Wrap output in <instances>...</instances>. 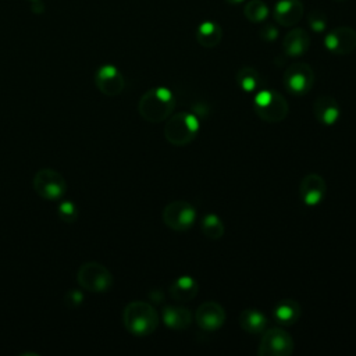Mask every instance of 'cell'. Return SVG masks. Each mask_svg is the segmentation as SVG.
<instances>
[{
  "label": "cell",
  "instance_id": "obj_1",
  "mask_svg": "<svg viewBox=\"0 0 356 356\" xmlns=\"http://www.w3.org/2000/svg\"><path fill=\"white\" fill-rule=\"evenodd\" d=\"M175 107V96L165 86H154L146 90L139 102L138 111L140 117L152 124L167 120Z\"/></svg>",
  "mask_w": 356,
  "mask_h": 356
},
{
  "label": "cell",
  "instance_id": "obj_2",
  "mask_svg": "<svg viewBox=\"0 0 356 356\" xmlns=\"http://www.w3.org/2000/svg\"><path fill=\"white\" fill-rule=\"evenodd\" d=\"M122 323L129 334L135 337H147L159 327L160 316L149 302L132 300L124 307Z\"/></svg>",
  "mask_w": 356,
  "mask_h": 356
},
{
  "label": "cell",
  "instance_id": "obj_3",
  "mask_svg": "<svg viewBox=\"0 0 356 356\" xmlns=\"http://www.w3.org/2000/svg\"><path fill=\"white\" fill-rule=\"evenodd\" d=\"M200 121L197 114L191 111H178L167 118L164 136L172 146H186L197 135Z\"/></svg>",
  "mask_w": 356,
  "mask_h": 356
},
{
  "label": "cell",
  "instance_id": "obj_4",
  "mask_svg": "<svg viewBox=\"0 0 356 356\" xmlns=\"http://www.w3.org/2000/svg\"><path fill=\"white\" fill-rule=\"evenodd\" d=\"M253 110L264 122L277 124L286 118L289 106L280 92L274 89H263L253 97Z\"/></svg>",
  "mask_w": 356,
  "mask_h": 356
},
{
  "label": "cell",
  "instance_id": "obj_5",
  "mask_svg": "<svg viewBox=\"0 0 356 356\" xmlns=\"http://www.w3.org/2000/svg\"><path fill=\"white\" fill-rule=\"evenodd\" d=\"M76 281L81 288L100 293L113 286V275L103 264L97 261L83 263L76 271Z\"/></svg>",
  "mask_w": 356,
  "mask_h": 356
},
{
  "label": "cell",
  "instance_id": "obj_6",
  "mask_svg": "<svg viewBox=\"0 0 356 356\" xmlns=\"http://www.w3.org/2000/svg\"><path fill=\"white\" fill-rule=\"evenodd\" d=\"M257 348L259 356H289L295 349L293 338L281 327H273L261 332Z\"/></svg>",
  "mask_w": 356,
  "mask_h": 356
},
{
  "label": "cell",
  "instance_id": "obj_7",
  "mask_svg": "<svg viewBox=\"0 0 356 356\" xmlns=\"http://www.w3.org/2000/svg\"><path fill=\"white\" fill-rule=\"evenodd\" d=\"M33 191L44 200H58L64 196L67 182L64 177L53 168H40L32 178Z\"/></svg>",
  "mask_w": 356,
  "mask_h": 356
},
{
  "label": "cell",
  "instance_id": "obj_8",
  "mask_svg": "<svg viewBox=\"0 0 356 356\" xmlns=\"http://www.w3.org/2000/svg\"><path fill=\"white\" fill-rule=\"evenodd\" d=\"M316 75L307 63L291 64L282 75V83L288 93L293 96H303L309 93L314 85Z\"/></svg>",
  "mask_w": 356,
  "mask_h": 356
},
{
  "label": "cell",
  "instance_id": "obj_9",
  "mask_svg": "<svg viewBox=\"0 0 356 356\" xmlns=\"http://www.w3.org/2000/svg\"><path fill=\"white\" fill-rule=\"evenodd\" d=\"M163 222L172 231H188L196 220V207L186 200L170 202L161 213Z\"/></svg>",
  "mask_w": 356,
  "mask_h": 356
},
{
  "label": "cell",
  "instance_id": "obj_10",
  "mask_svg": "<svg viewBox=\"0 0 356 356\" xmlns=\"http://www.w3.org/2000/svg\"><path fill=\"white\" fill-rule=\"evenodd\" d=\"M227 314L224 307L216 300L203 302L195 312V321L203 331L213 332L220 330L225 323Z\"/></svg>",
  "mask_w": 356,
  "mask_h": 356
},
{
  "label": "cell",
  "instance_id": "obj_11",
  "mask_svg": "<svg viewBox=\"0 0 356 356\" xmlns=\"http://www.w3.org/2000/svg\"><path fill=\"white\" fill-rule=\"evenodd\" d=\"M324 46L337 56L350 54L356 49V31L350 26H337L325 35Z\"/></svg>",
  "mask_w": 356,
  "mask_h": 356
},
{
  "label": "cell",
  "instance_id": "obj_12",
  "mask_svg": "<svg viewBox=\"0 0 356 356\" xmlns=\"http://www.w3.org/2000/svg\"><path fill=\"white\" fill-rule=\"evenodd\" d=\"M299 196L305 206H318L327 196L325 179L317 172L306 174L299 184Z\"/></svg>",
  "mask_w": 356,
  "mask_h": 356
},
{
  "label": "cell",
  "instance_id": "obj_13",
  "mask_svg": "<svg viewBox=\"0 0 356 356\" xmlns=\"http://www.w3.org/2000/svg\"><path fill=\"white\" fill-rule=\"evenodd\" d=\"M96 88L106 96H117L124 90L125 81L120 70L111 64H104L97 68L95 75Z\"/></svg>",
  "mask_w": 356,
  "mask_h": 356
},
{
  "label": "cell",
  "instance_id": "obj_14",
  "mask_svg": "<svg viewBox=\"0 0 356 356\" xmlns=\"http://www.w3.org/2000/svg\"><path fill=\"white\" fill-rule=\"evenodd\" d=\"M313 114L321 125L331 127L341 117V106L332 96L320 95L313 103Z\"/></svg>",
  "mask_w": 356,
  "mask_h": 356
},
{
  "label": "cell",
  "instance_id": "obj_15",
  "mask_svg": "<svg viewBox=\"0 0 356 356\" xmlns=\"http://www.w3.org/2000/svg\"><path fill=\"white\" fill-rule=\"evenodd\" d=\"M303 3L300 0H280L273 10L275 22L282 26H293L303 17Z\"/></svg>",
  "mask_w": 356,
  "mask_h": 356
},
{
  "label": "cell",
  "instance_id": "obj_16",
  "mask_svg": "<svg viewBox=\"0 0 356 356\" xmlns=\"http://www.w3.org/2000/svg\"><path fill=\"white\" fill-rule=\"evenodd\" d=\"M310 46V36L303 28L291 29L282 40V50L288 57L303 56Z\"/></svg>",
  "mask_w": 356,
  "mask_h": 356
},
{
  "label": "cell",
  "instance_id": "obj_17",
  "mask_svg": "<svg viewBox=\"0 0 356 356\" xmlns=\"http://www.w3.org/2000/svg\"><path fill=\"white\" fill-rule=\"evenodd\" d=\"M161 318L165 327L170 330L175 331H182L186 330L192 321H193V314L188 307L182 306H165L161 312Z\"/></svg>",
  "mask_w": 356,
  "mask_h": 356
},
{
  "label": "cell",
  "instance_id": "obj_18",
  "mask_svg": "<svg viewBox=\"0 0 356 356\" xmlns=\"http://www.w3.org/2000/svg\"><path fill=\"white\" fill-rule=\"evenodd\" d=\"M302 314L300 305L295 299H282L277 302L273 307V317L280 325H292L295 324Z\"/></svg>",
  "mask_w": 356,
  "mask_h": 356
},
{
  "label": "cell",
  "instance_id": "obj_19",
  "mask_svg": "<svg viewBox=\"0 0 356 356\" xmlns=\"http://www.w3.org/2000/svg\"><path fill=\"white\" fill-rule=\"evenodd\" d=\"M199 291L197 281L191 275H181L175 278L170 285V295L177 302L192 300Z\"/></svg>",
  "mask_w": 356,
  "mask_h": 356
},
{
  "label": "cell",
  "instance_id": "obj_20",
  "mask_svg": "<svg viewBox=\"0 0 356 356\" xmlns=\"http://www.w3.org/2000/svg\"><path fill=\"white\" fill-rule=\"evenodd\" d=\"M239 327L248 334H261L267 327V317L259 309H243L238 316Z\"/></svg>",
  "mask_w": 356,
  "mask_h": 356
},
{
  "label": "cell",
  "instance_id": "obj_21",
  "mask_svg": "<svg viewBox=\"0 0 356 356\" xmlns=\"http://www.w3.org/2000/svg\"><path fill=\"white\" fill-rule=\"evenodd\" d=\"M195 38L200 46L206 49H213L221 42L222 29L220 24L214 21H204L196 28Z\"/></svg>",
  "mask_w": 356,
  "mask_h": 356
},
{
  "label": "cell",
  "instance_id": "obj_22",
  "mask_svg": "<svg viewBox=\"0 0 356 356\" xmlns=\"http://www.w3.org/2000/svg\"><path fill=\"white\" fill-rule=\"evenodd\" d=\"M236 83L243 92L252 93V92H256L260 88L261 76H260V74L256 68L246 65V67H242V68L238 70Z\"/></svg>",
  "mask_w": 356,
  "mask_h": 356
},
{
  "label": "cell",
  "instance_id": "obj_23",
  "mask_svg": "<svg viewBox=\"0 0 356 356\" xmlns=\"http://www.w3.org/2000/svg\"><path fill=\"white\" fill-rule=\"evenodd\" d=\"M200 228L203 235L211 241L220 239L225 232V225L222 220L214 213H209L202 218Z\"/></svg>",
  "mask_w": 356,
  "mask_h": 356
},
{
  "label": "cell",
  "instance_id": "obj_24",
  "mask_svg": "<svg viewBox=\"0 0 356 356\" xmlns=\"http://www.w3.org/2000/svg\"><path fill=\"white\" fill-rule=\"evenodd\" d=\"M268 7L264 1L261 0H250L246 3L245 8H243V14L245 17L250 21V22H261L268 17Z\"/></svg>",
  "mask_w": 356,
  "mask_h": 356
},
{
  "label": "cell",
  "instance_id": "obj_25",
  "mask_svg": "<svg viewBox=\"0 0 356 356\" xmlns=\"http://www.w3.org/2000/svg\"><path fill=\"white\" fill-rule=\"evenodd\" d=\"M307 24L309 26L312 28V31L314 32H323L325 31L327 28V24H328V19H327V15L320 11V10H313L309 13L307 15Z\"/></svg>",
  "mask_w": 356,
  "mask_h": 356
},
{
  "label": "cell",
  "instance_id": "obj_26",
  "mask_svg": "<svg viewBox=\"0 0 356 356\" xmlns=\"http://www.w3.org/2000/svg\"><path fill=\"white\" fill-rule=\"evenodd\" d=\"M58 217L64 222H74L78 218V209H76V206L72 202H70V200H64L58 206Z\"/></svg>",
  "mask_w": 356,
  "mask_h": 356
},
{
  "label": "cell",
  "instance_id": "obj_27",
  "mask_svg": "<svg viewBox=\"0 0 356 356\" xmlns=\"http://www.w3.org/2000/svg\"><path fill=\"white\" fill-rule=\"evenodd\" d=\"M83 302V295L78 289H71L65 293V303L70 307H78Z\"/></svg>",
  "mask_w": 356,
  "mask_h": 356
},
{
  "label": "cell",
  "instance_id": "obj_28",
  "mask_svg": "<svg viewBox=\"0 0 356 356\" xmlns=\"http://www.w3.org/2000/svg\"><path fill=\"white\" fill-rule=\"evenodd\" d=\"M260 38L266 42H274L278 38V29L274 25H266L260 29Z\"/></svg>",
  "mask_w": 356,
  "mask_h": 356
},
{
  "label": "cell",
  "instance_id": "obj_29",
  "mask_svg": "<svg viewBox=\"0 0 356 356\" xmlns=\"http://www.w3.org/2000/svg\"><path fill=\"white\" fill-rule=\"evenodd\" d=\"M228 3H231V4H238V3H242L243 0H227Z\"/></svg>",
  "mask_w": 356,
  "mask_h": 356
},
{
  "label": "cell",
  "instance_id": "obj_30",
  "mask_svg": "<svg viewBox=\"0 0 356 356\" xmlns=\"http://www.w3.org/2000/svg\"><path fill=\"white\" fill-rule=\"evenodd\" d=\"M334 1H345V0H334Z\"/></svg>",
  "mask_w": 356,
  "mask_h": 356
},
{
  "label": "cell",
  "instance_id": "obj_31",
  "mask_svg": "<svg viewBox=\"0 0 356 356\" xmlns=\"http://www.w3.org/2000/svg\"><path fill=\"white\" fill-rule=\"evenodd\" d=\"M32 1H38V0H32Z\"/></svg>",
  "mask_w": 356,
  "mask_h": 356
}]
</instances>
